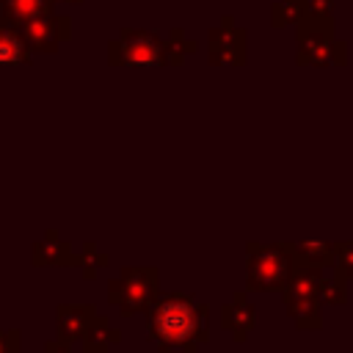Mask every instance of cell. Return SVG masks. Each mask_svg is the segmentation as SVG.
<instances>
[{
  "label": "cell",
  "instance_id": "cell-1",
  "mask_svg": "<svg viewBox=\"0 0 353 353\" xmlns=\"http://www.w3.org/2000/svg\"><path fill=\"white\" fill-rule=\"evenodd\" d=\"M146 331L157 353H196L210 339V309L190 292H163L146 309Z\"/></svg>",
  "mask_w": 353,
  "mask_h": 353
},
{
  "label": "cell",
  "instance_id": "cell-2",
  "mask_svg": "<svg viewBox=\"0 0 353 353\" xmlns=\"http://www.w3.org/2000/svg\"><path fill=\"white\" fill-rule=\"evenodd\" d=\"M196 52V41L185 36L182 28L160 36L157 30L121 28L113 41H108V63L113 66H174Z\"/></svg>",
  "mask_w": 353,
  "mask_h": 353
},
{
  "label": "cell",
  "instance_id": "cell-3",
  "mask_svg": "<svg viewBox=\"0 0 353 353\" xmlns=\"http://www.w3.org/2000/svg\"><path fill=\"white\" fill-rule=\"evenodd\" d=\"M295 273V254L290 243H256L245 245V290L248 292H273L284 290Z\"/></svg>",
  "mask_w": 353,
  "mask_h": 353
},
{
  "label": "cell",
  "instance_id": "cell-4",
  "mask_svg": "<svg viewBox=\"0 0 353 353\" xmlns=\"http://www.w3.org/2000/svg\"><path fill=\"white\" fill-rule=\"evenodd\" d=\"M295 63L298 66H345L347 44L336 39L331 19H301L295 25Z\"/></svg>",
  "mask_w": 353,
  "mask_h": 353
},
{
  "label": "cell",
  "instance_id": "cell-5",
  "mask_svg": "<svg viewBox=\"0 0 353 353\" xmlns=\"http://www.w3.org/2000/svg\"><path fill=\"white\" fill-rule=\"evenodd\" d=\"M157 295H160L157 268H121L119 276L108 281V303H113L121 312V317L146 312Z\"/></svg>",
  "mask_w": 353,
  "mask_h": 353
},
{
  "label": "cell",
  "instance_id": "cell-6",
  "mask_svg": "<svg viewBox=\"0 0 353 353\" xmlns=\"http://www.w3.org/2000/svg\"><path fill=\"white\" fill-rule=\"evenodd\" d=\"M317 270L323 268H303V265H295V273L290 276L287 287L281 290L284 292V306H287V314L292 317V323L303 331H317L323 325V303L317 298Z\"/></svg>",
  "mask_w": 353,
  "mask_h": 353
},
{
  "label": "cell",
  "instance_id": "cell-7",
  "mask_svg": "<svg viewBox=\"0 0 353 353\" xmlns=\"http://www.w3.org/2000/svg\"><path fill=\"white\" fill-rule=\"evenodd\" d=\"M207 61L212 66H245L248 61V33L234 25V17L226 14L221 25L207 30Z\"/></svg>",
  "mask_w": 353,
  "mask_h": 353
},
{
  "label": "cell",
  "instance_id": "cell-8",
  "mask_svg": "<svg viewBox=\"0 0 353 353\" xmlns=\"http://www.w3.org/2000/svg\"><path fill=\"white\" fill-rule=\"evenodd\" d=\"M22 41L28 44L30 52H58L61 41L72 39V19L66 14H41L36 19H28L17 25Z\"/></svg>",
  "mask_w": 353,
  "mask_h": 353
},
{
  "label": "cell",
  "instance_id": "cell-9",
  "mask_svg": "<svg viewBox=\"0 0 353 353\" xmlns=\"http://www.w3.org/2000/svg\"><path fill=\"white\" fill-rule=\"evenodd\" d=\"M221 323L226 331H232V339L234 342H245L248 334L254 331L256 325V309L254 303L248 301V290H234L232 298L221 306Z\"/></svg>",
  "mask_w": 353,
  "mask_h": 353
},
{
  "label": "cell",
  "instance_id": "cell-10",
  "mask_svg": "<svg viewBox=\"0 0 353 353\" xmlns=\"http://www.w3.org/2000/svg\"><path fill=\"white\" fill-rule=\"evenodd\" d=\"M97 317L94 303H58L55 323H58V339L77 342L88 331L91 320Z\"/></svg>",
  "mask_w": 353,
  "mask_h": 353
},
{
  "label": "cell",
  "instance_id": "cell-11",
  "mask_svg": "<svg viewBox=\"0 0 353 353\" xmlns=\"http://www.w3.org/2000/svg\"><path fill=\"white\" fill-rule=\"evenodd\" d=\"M30 256H33V265H61V268H69L74 265L77 268V251L72 248V243L61 240L52 229L44 234V240H36L33 248H30Z\"/></svg>",
  "mask_w": 353,
  "mask_h": 353
},
{
  "label": "cell",
  "instance_id": "cell-12",
  "mask_svg": "<svg viewBox=\"0 0 353 353\" xmlns=\"http://www.w3.org/2000/svg\"><path fill=\"white\" fill-rule=\"evenodd\" d=\"M55 0H0V28H17L41 14H52Z\"/></svg>",
  "mask_w": 353,
  "mask_h": 353
},
{
  "label": "cell",
  "instance_id": "cell-13",
  "mask_svg": "<svg viewBox=\"0 0 353 353\" xmlns=\"http://www.w3.org/2000/svg\"><path fill=\"white\" fill-rule=\"evenodd\" d=\"M290 245L295 254V265H303V268H331L334 265V243L331 240H298Z\"/></svg>",
  "mask_w": 353,
  "mask_h": 353
},
{
  "label": "cell",
  "instance_id": "cell-14",
  "mask_svg": "<svg viewBox=\"0 0 353 353\" xmlns=\"http://www.w3.org/2000/svg\"><path fill=\"white\" fill-rule=\"evenodd\" d=\"M119 339H121V331L113 328L105 314H97L80 342H83V353H108L110 345H116Z\"/></svg>",
  "mask_w": 353,
  "mask_h": 353
},
{
  "label": "cell",
  "instance_id": "cell-15",
  "mask_svg": "<svg viewBox=\"0 0 353 353\" xmlns=\"http://www.w3.org/2000/svg\"><path fill=\"white\" fill-rule=\"evenodd\" d=\"M314 284H317V298H320L323 306H342V303H347V287H345L347 279L342 273L331 270V276H325L323 270H317Z\"/></svg>",
  "mask_w": 353,
  "mask_h": 353
},
{
  "label": "cell",
  "instance_id": "cell-16",
  "mask_svg": "<svg viewBox=\"0 0 353 353\" xmlns=\"http://www.w3.org/2000/svg\"><path fill=\"white\" fill-rule=\"evenodd\" d=\"M30 55L17 28H0V63H28Z\"/></svg>",
  "mask_w": 353,
  "mask_h": 353
},
{
  "label": "cell",
  "instance_id": "cell-17",
  "mask_svg": "<svg viewBox=\"0 0 353 353\" xmlns=\"http://www.w3.org/2000/svg\"><path fill=\"white\" fill-rule=\"evenodd\" d=\"M110 262V256L108 254H102L94 243H83V248L77 251V268L83 270V276L85 279H94L97 276V270L99 268H105Z\"/></svg>",
  "mask_w": 353,
  "mask_h": 353
},
{
  "label": "cell",
  "instance_id": "cell-18",
  "mask_svg": "<svg viewBox=\"0 0 353 353\" xmlns=\"http://www.w3.org/2000/svg\"><path fill=\"white\" fill-rule=\"evenodd\" d=\"M301 22V8L295 6V0H276L270 6V28L281 30V28H295Z\"/></svg>",
  "mask_w": 353,
  "mask_h": 353
},
{
  "label": "cell",
  "instance_id": "cell-19",
  "mask_svg": "<svg viewBox=\"0 0 353 353\" xmlns=\"http://www.w3.org/2000/svg\"><path fill=\"white\" fill-rule=\"evenodd\" d=\"M301 8V19H331L336 0H295Z\"/></svg>",
  "mask_w": 353,
  "mask_h": 353
},
{
  "label": "cell",
  "instance_id": "cell-20",
  "mask_svg": "<svg viewBox=\"0 0 353 353\" xmlns=\"http://www.w3.org/2000/svg\"><path fill=\"white\" fill-rule=\"evenodd\" d=\"M334 270L345 279H353V240L334 243Z\"/></svg>",
  "mask_w": 353,
  "mask_h": 353
},
{
  "label": "cell",
  "instance_id": "cell-21",
  "mask_svg": "<svg viewBox=\"0 0 353 353\" xmlns=\"http://www.w3.org/2000/svg\"><path fill=\"white\" fill-rule=\"evenodd\" d=\"M0 353H19V331L0 328Z\"/></svg>",
  "mask_w": 353,
  "mask_h": 353
},
{
  "label": "cell",
  "instance_id": "cell-22",
  "mask_svg": "<svg viewBox=\"0 0 353 353\" xmlns=\"http://www.w3.org/2000/svg\"><path fill=\"white\" fill-rule=\"evenodd\" d=\"M44 353H74V350H72V342H66V339H47Z\"/></svg>",
  "mask_w": 353,
  "mask_h": 353
},
{
  "label": "cell",
  "instance_id": "cell-23",
  "mask_svg": "<svg viewBox=\"0 0 353 353\" xmlns=\"http://www.w3.org/2000/svg\"><path fill=\"white\" fill-rule=\"evenodd\" d=\"M55 3H66V6H80L83 0H55Z\"/></svg>",
  "mask_w": 353,
  "mask_h": 353
}]
</instances>
